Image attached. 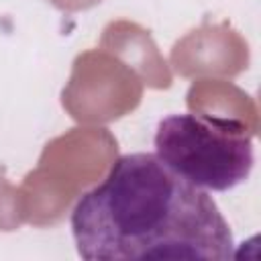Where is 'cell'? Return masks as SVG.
I'll return each mask as SVG.
<instances>
[{
  "label": "cell",
  "instance_id": "obj_2",
  "mask_svg": "<svg viewBox=\"0 0 261 261\" xmlns=\"http://www.w3.org/2000/svg\"><path fill=\"white\" fill-rule=\"evenodd\" d=\"M155 155L179 177L206 192H226L253 169V133L234 118L171 114L157 124Z\"/></svg>",
  "mask_w": 261,
  "mask_h": 261
},
{
  "label": "cell",
  "instance_id": "obj_1",
  "mask_svg": "<svg viewBox=\"0 0 261 261\" xmlns=\"http://www.w3.org/2000/svg\"><path fill=\"white\" fill-rule=\"evenodd\" d=\"M69 224L86 261L234 257L230 226L212 196L153 153L114 159L106 177L77 198Z\"/></svg>",
  "mask_w": 261,
  "mask_h": 261
}]
</instances>
